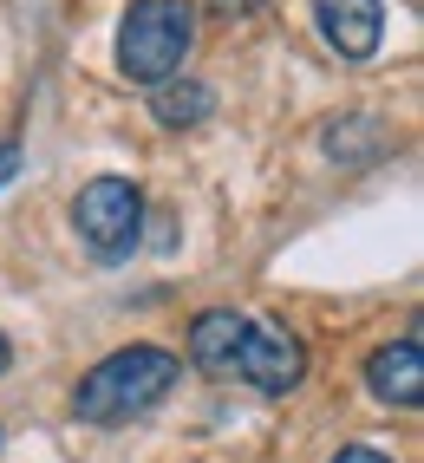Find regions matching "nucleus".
Here are the masks:
<instances>
[{
  "label": "nucleus",
  "mask_w": 424,
  "mask_h": 463,
  "mask_svg": "<svg viewBox=\"0 0 424 463\" xmlns=\"http://www.w3.org/2000/svg\"><path fill=\"white\" fill-rule=\"evenodd\" d=\"M176 379H184V359H176V353L125 346V353L99 359L92 373L72 385V418H85V424H131L144 411H157Z\"/></svg>",
  "instance_id": "f257e3e1"
},
{
  "label": "nucleus",
  "mask_w": 424,
  "mask_h": 463,
  "mask_svg": "<svg viewBox=\"0 0 424 463\" xmlns=\"http://www.w3.org/2000/svg\"><path fill=\"white\" fill-rule=\"evenodd\" d=\"M190 46H196V7L190 0H131L125 26H118V72L144 91H157L184 72Z\"/></svg>",
  "instance_id": "f03ea898"
},
{
  "label": "nucleus",
  "mask_w": 424,
  "mask_h": 463,
  "mask_svg": "<svg viewBox=\"0 0 424 463\" xmlns=\"http://www.w3.org/2000/svg\"><path fill=\"white\" fill-rule=\"evenodd\" d=\"M72 229L99 261H125L144 241V190L131 176H92L72 203Z\"/></svg>",
  "instance_id": "7ed1b4c3"
},
{
  "label": "nucleus",
  "mask_w": 424,
  "mask_h": 463,
  "mask_svg": "<svg viewBox=\"0 0 424 463\" xmlns=\"http://www.w3.org/2000/svg\"><path fill=\"white\" fill-rule=\"evenodd\" d=\"M235 373L261 398H287L300 379H307V346H300V333H287L281 320H249V339H241V353H235Z\"/></svg>",
  "instance_id": "20e7f679"
},
{
  "label": "nucleus",
  "mask_w": 424,
  "mask_h": 463,
  "mask_svg": "<svg viewBox=\"0 0 424 463\" xmlns=\"http://www.w3.org/2000/svg\"><path fill=\"white\" fill-rule=\"evenodd\" d=\"M314 20L340 59H372L385 46V0H314Z\"/></svg>",
  "instance_id": "39448f33"
},
{
  "label": "nucleus",
  "mask_w": 424,
  "mask_h": 463,
  "mask_svg": "<svg viewBox=\"0 0 424 463\" xmlns=\"http://www.w3.org/2000/svg\"><path fill=\"white\" fill-rule=\"evenodd\" d=\"M366 385L379 405H399V411H418L424 405V339L405 333V339H391V346H379L366 359Z\"/></svg>",
  "instance_id": "423d86ee"
},
{
  "label": "nucleus",
  "mask_w": 424,
  "mask_h": 463,
  "mask_svg": "<svg viewBox=\"0 0 424 463\" xmlns=\"http://www.w3.org/2000/svg\"><path fill=\"white\" fill-rule=\"evenodd\" d=\"M241 339H249V314H235V307H203L190 320V359L203 373H235Z\"/></svg>",
  "instance_id": "0eeeda50"
},
{
  "label": "nucleus",
  "mask_w": 424,
  "mask_h": 463,
  "mask_svg": "<svg viewBox=\"0 0 424 463\" xmlns=\"http://www.w3.org/2000/svg\"><path fill=\"white\" fill-rule=\"evenodd\" d=\"M150 111H157V125H170V131H190V125H203V118L216 111V91H209L203 79H184V72H176L170 85H157V91H150Z\"/></svg>",
  "instance_id": "6e6552de"
},
{
  "label": "nucleus",
  "mask_w": 424,
  "mask_h": 463,
  "mask_svg": "<svg viewBox=\"0 0 424 463\" xmlns=\"http://www.w3.org/2000/svg\"><path fill=\"white\" fill-rule=\"evenodd\" d=\"M359 137H379L372 118H346V125H333V131H326V150H333L340 164H366L379 144H359Z\"/></svg>",
  "instance_id": "1a4fd4ad"
},
{
  "label": "nucleus",
  "mask_w": 424,
  "mask_h": 463,
  "mask_svg": "<svg viewBox=\"0 0 424 463\" xmlns=\"http://www.w3.org/2000/svg\"><path fill=\"white\" fill-rule=\"evenodd\" d=\"M333 463H391V457H385V450H372V444H346Z\"/></svg>",
  "instance_id": "9d476101"
},
{
  "label": "nucleus",
  "mask_w": 424,
  "mask_h": 463,
  "mask_svg": "<svg viewBox=\"0 0 424 463\" xmlns=\"http://www.w3.org/2000/svg\"><path fill=\"white\" fill-rule=\"evenodd\" d=\"M20 176V144H0V190Z\"/></svg>",
  "instance_id": "9b49d317"
},
{
  "label": "nucleus",
  "mask_w": 424,
  "mask_h": 463,
  "mask_svg": "<svg viewBox=\"0 0 424 463\" xmlns=\"http://www.w3.org/2000/svg\"><path fill=\"white\" fill-rule=\"evenodd\" d=\"M209 7H216V14H235V20H241V14H255L261 0H209Z\"/></svg>",
  "instance_id": "f8f14e48"
},
{
  "label": "nucleus",
  "mask_w": 424,
  "mask_h": 463,
  "mask_svg": "<svg viewBox=\"0 0 424 463\" xmlns=\"http://www.w3.org/2000/svg\"><path fill=\"white\" fill-rule=\"evenodd\" d=\"M7 359H14V353H7V339H0V373H7Z\"/></svg>",
  "instance_id": "ddd939ff"
},
{
  "label": "nucleus",
  "mask_w": 424,
  "mask_h": 463,
  "mask_svg": "<svg viewBox=\"0 0 424 463\" xmlns=\"http://www.w3.org/2000/svg\"><path fill=\"white\" fill-rule=\"evenodd\" d=\"M0 450H7V438H0Z\"/></svg>",
  "instance_id": "4468645a"
}]
</instances>
